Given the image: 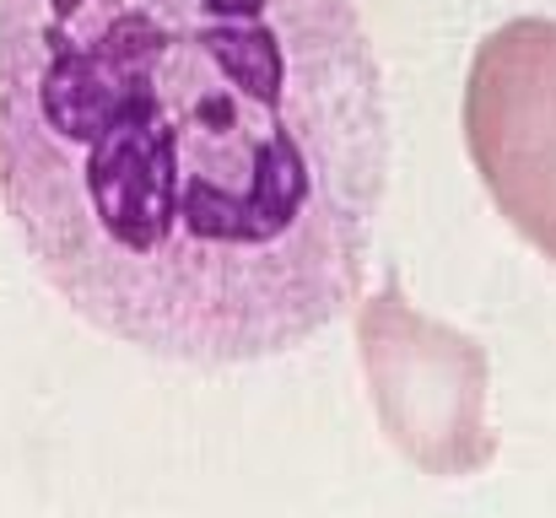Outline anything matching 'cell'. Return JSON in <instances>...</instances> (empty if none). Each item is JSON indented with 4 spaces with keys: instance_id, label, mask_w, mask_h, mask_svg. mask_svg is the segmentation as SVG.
I'll return each mask as SVG.
<instances>
[{
    "instance_id": "cell-1",
    "label": "cell",
    "mask_w": 556,
    "mask_h": 518,
    "mask_svg": "<svg viewBox=\"0 0 556 518\" xmlns=\"http://www.w3.org/2000/svg\"><path fill=\"white\" fill-rule=\"evenodd\" d=\"M389 109L357 0H0V189L92 330L189 367L363 298Z\"/></svg>"
},
{
    "instance_id": "cell-2",
    "label": "cell",
    "mask_w": 556,
    "mask_h": 518,
    "mask_svg": "<svg viewBox=\"0 0 556 518\" xmlns=\"http://www.w3.org/2000/svg\"><path fill=\"white\" fill-rule=\"evenodd\" d=\"M363 372L383 438L427 476H470L497 454L486 421V351L416 314L389 276L357 319Z\"/></svg>"
},
{
    "instance_id": "cell-3",
    "label": "cell",
    "mask_w": 556,
    "mask_h": 518,
    "mask_svg": "<svg viewBox=\"0 0 556 518\" xmlns=\"http://www.w3.org/2000/svg\"><path fill=\"white\" fill-rule=\"evenodd\" d=\"M465 147L486 194L556 260V22L519 16L481 38L465 81Z\"/></svg>"
}]
</instances>
